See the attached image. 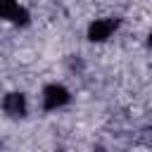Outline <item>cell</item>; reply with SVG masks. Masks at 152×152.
Instances as JSON below:
<instances>
[{
  "mask_svg": "<svg viewBox=\"0 0 152 152\" xmlns=\"http://www.w3.org/2000/svg\"><path fill=\"white\" fill-rule=\"evenodd\" d=\"M2 109H5L10 116L19 119V116L26 114V97H24L21 93H10V95L2 100Z\"/></svg>",
  "mask_w": 152,
  "mask_h": 152,
  "instance_id": "cell-4",
  "label": "cell"
},
{
  "mask_svg": "<svg viewBox=\"0 0 152 152\" xmlns=\"http://www.w3.org/2000/svg\"><path fill=\"white\" fill-rule=\"evenodd\" d=\"M116 28H119V19H95L88 28V38L90 40H107Z\"/></svg>",
  "mask_w": 152,
  "mask_h": 152,
  "instance_id": "cell-2",
  "label": "cell"
},
{
  "mask_svg": "<svg viewBox=\"0 0 152 152\" xmlns=\"http://www.w3.org/2000/svg\"><path fill=\"white\" fill-rule=\"evenodd\" d=\"M66 102H69V90L64 86L52 83V86L45 88V93H43V107L45 109H57V107H62Z\"/></svg>",
  "mask_w": 152,
  "mask_h": 152,
  "instance_id": "cell-1",
  "label": "cell"
},
{
  "mask_svg": "<svg viewBox=\"0 0 152 152\" xmlns=\"http://www.w3.org/2000/svg\"><path fill=\"white\" fill-rule=\"evenodd\" d=\"M93 152H104V150H102V147H97V150H93Z\"/></svg>",
  "mask_w": 152,
  "mask_h": 152,
  "instance_id": "cell-5",
  "label": "cell"
},
{
  "mask_svg": "<svg viewBox=\"0 0 152 152\" xmlns=\"http://www.w3.org/2000/svg\"><path fill=\"white\" fill-rule=\"evenodd\" d=\"M0 19H10V21L24 26L28 21V12L24 7H19L17 0H0Z\"/></svg>",
  "mask_w": 152,
  "mask_h": 152,
  "instance_id": "cell-3",
  "label": "cell"
}]
</instances>
